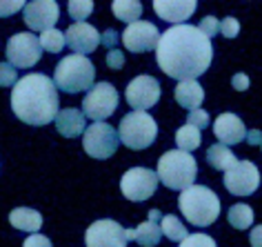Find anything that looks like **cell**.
I'll return each mask as SVG.
<instances>
[{
	"mask_svg": "<svg viewBox=\"0 0 262 247\" xmlns=\"http://www.w3.org/2000/svg\"><path fill=\"white\" fill-rule=\"evenodd\" d=\"M58 92L51 78L45 74H27L18 78L11 89V109L27 125L40 127L56 120L58 116Z\"/></svg>",
	"mask_w": 262,
	"mask_h": 247,
	"instance_id": "obj_2",
	"label": "cell"
},
{
	"mask_svg": "<svg viewBox=\"0 0 262 247\" xmlns=\"http://www.w3.org/2000/svg\"><path fill=\"white\" fill-rule=\"evenodd\" d=\"M18 83V74L9 63H0V87H11Z\"/></svg>",
	"mask_w": 262,
	"mask_h": 247,
	"instance_id": "obj_32",
	"label": "cell"
},
{
	"mask_svg": "<svg viewBox=\"0 0 262 247\" xmlns=\"http://www.w3.org/2000/svg\"><path fill=\"white\" fill-rule=\"evenodd\" d=\"M176 102L182 105L189 112H193V109H200L202 100H205V89L200 87V83L195 80H182L178 83V87H176Z\"/></svg>",
	"mask_w": 262,
	"mask_h": 247,
	"instance_id": "obj_20",
	"label": "cell"
},
{
	"mask_svg": "<svg viewBox=\"0 0 262 247\" xmlns=\"http://www.w3.org/2000/svg\"><path fill=\"white\" fill-rule=\"evenodd\" d=\"M178 205L182 216L195 227H207L220 216V198L207 185H191L182 190Z\"/></svg>",
	"mask_w": 262,
	"mask_h": 247,
	"instance_id": "obj_3",
	"label": "cell"
},
{
	"mask_svg": "<svg viewBox=\"0 0 262 247\" xmlns=\"http://www.w3.org/2000/svg\"><path fill=\"white\" fill-rule=\"evenodd\" d=\"M96 80V67L87 56H64L54 71V85L64 94H80L91 89Z\"/></svg>",
	"mask_w": 262,
	"mask_h": 247,
	"instance_id": "obj_5",
	"label": "cell"
},
{
	"mask_svg": "<svg viewBox=\"0 0 262 247\" xmlns=\"http://www.w3.org/2000/svg\"><path fill=\"white\" fill-rule=\"evenodd\" d=\"M124 236H127V240L134 238V230H124Z\"/></svg>",
	"mask_w": 262,
	"mask_h": 247,
	"instance_id": "obj_43",
	"label": "cell"
},
{
	"mask_svg": "<svg viewBox=\"0 0 262 247\" xmlns=\"http://www.w3.org/2000/svg\"><path fill=\"white\" fill-rule=\"evenodd\" d=\"M100 43H102V45H107L109 49H116V43H118V34H116L114 29H107V31H104V34L100 36Z\"/></svg>",
	"mask_w": 262,
	"mask_h": 247,
	"instance_id": "obj_39",
	"label": "cell"
},
{
	"mask_svg": "<svg viewBox=\"0 0 262 247\" xmlns=\"http://www.w3.org/2000/svg\"><path fill=\"white\" fill-rule=\"evenodd\" d=\"M156 190H158V176L154 170H147V167H131L120 178L122 196L127 200H134V203L151 198Z\"/></svg>",
	"mask_w": 262,
	"mask_h": 247,
	"instance_id": "obj_7",
	"label": "cell"
},
{
	"mask_svg": "<svg viewBox=\"0 0 262 247\" xmlns=\"http://www.w3.org/2000/svg\"><path fill=\"white\" fill-rule=\"evenodd\" d=\"M222 183L233 196H251L260 187V172L251 160H238L231 170L225 172Z\"/></svg>",
	"mask_w": 262,
	"mask_h": 247,
	"instance_id": "obj_11",
	"label": "cell"
},
{
	"mask_svg": "<svg viewBox=\"0 0 262 247\" xmlns=\"http://www.w3.org/2000/svg\"><path fill=\"white\" fill-rule=\"evenodd\" d=\"M213 134H215V138L220 140V145L229 147V145H235V142L245 140L247 127H245V122H242L235 114L227 112V114H220L218 118H215Z\"/></svg>",
	"mask_w": 262,
	"mask_h": 247,
	"instance_id": "obj_18",
	"label": "cell"
},
{
	"mask_svg": "<svg viewBox=\"0 0 262 247\" xmlns=\"http://www.w3.org/2000/svg\"><path fill=\"white\" fill-rule=\"evenodd\" d=\"M134 238L136 243L142 247H154L160 243L162 232H160V223H151V220H145L134 230Z\"/></svg>",
	"mask_w": 262,
	"mask_h": 247,
	"instance_id": "obj_24",
	"label": "cell"
},
{
	"mask_svg": "<svg viewBox=\"0 0 262 247\" xmlns=\"http://www.w3.org/2000/svg\"><path fill=\"white\" fill-rule=\"evenodd\" d=\"M118 145H120V138H118V132L107 122H94L91 127L84 129L82 136V147L91 158H109V156L116 154Z\"/></svg>",
	"mask_w": 262,
	"mask_h": 247,
	"instance_id": "obj_10",
	"label": "cell"
},
{
	"mask_svg": "<svg viewBox=\"0 0 262 247\" xmlns=\"http://www.w3.org/2000/svg\"><path fill=\"white\" fill-rule=\"evenodd\" d=\"M25 7L23 0H0V18L14 16L16 11H20Z\"/></svg>",
	"mask_w": 262,
	"mask_h": 247,
	"instance_id": "obj_35",
	"label": "cell"
},
{
	"mask_svg": "<svg viewBox=\"0 0 262 247\" xmlns=\"http://www.w3.org/2000/svg\"><path fill=\"white\" fill-rule=\"evenodd\" d=\"M124 98H127V105L134 107V112H147L160 100V83L147 74L136 76L127 85Z\"/></svg>",
	"mask_w": 262,
	"mask_h": 247,
	"instance_id": "obj_12",
	"label": "cell"
},
{
	"mask_svg": "<svg viewBox=\"0 0 262 247\" xmlns=\"http://www.w3.org/2000/svg\"><path fill=\"white\" fill-rule=\"evenodd\" d=\"M240 31V23L233 16H227L225 20H220V34L225 38H235Z\"/></svg>",
	"mask_w": 262,
	"mask_h": 247,
	"instance_id": "obj_33",
	"label": "cell"
},
{
	"mask_svg": "<svg viewBox=\"0 0 262 247\" xmlns=\"http://www.w3.org/2000/svg\"><path fill=\"white\" fill-rule=\"evenodd\" d=\"M249 243H251L253 247H262V225L251 230V234H249Z\"/></svg>",
	"mask_w": 262,
	"mask_h": 247,
	"instance_id": "obj_40",
	"label": "cell"
},
{
	"mask_svg": "<svg viewBox=\"0 0 262 247\" xmlns=\"http://www.w3.org/2000/svg\"><path fill=\"white\" fill-rule=\"evenodd\" d=\"M5 54H7V60L14 69H29L40 60L42 49L31 31H23V34H14L7 40Z\"/></svg>",
	"mask_w": 262,
	"mask_h": 247,
	"instance_id": "obj_9",
	"label": "cell"
},
{
	"mask_svg": "<svg viewBox=\"0 0 262 247\" xmlns=\"http://www.w3.org/2000/svg\"><path fill=\"white\" fill-rule=\"evenodd\" d=\"M118 107V89L111 83H98L82 100V114L96 122H104Z\"/></svg>",
	"mask_w": 262,
	"mask_h": 247,
	"instance_id": "obj_8",
	"label": "cell"
},
{
	"mask_svg": "<svg viewBox=\"0 0 262 247\" xmlns=\"http://www.w3.org/2000/svg\"><path fill=\"white\" fill-rule=\"evenodd\" d=\"M160 232L165 234L169 240H182L187 236V227L180 223L178 216H173V214H167V216H162L160 220Z\"/></svg>",
	"mask_w": 262,
	"mask_h": 247,
	"instance_id": "obj_27",
	"label": "cell"
},
{
	"mask_svg": "<svg viewBox=\"0 0 262 247\" xmlns=\"http://www.w3.org/2000/svg\"><path fill=\"white\" fill-rule=\"evenodd\" d=\"M231 85H233V89H238V92H245V89H249V76L247 74H235L231 78Z\"/></svg>",
	"mask_w": 262,
	"mask_h": 247,
	"instance_id": "obj_38",
	"label": "cell"
},
{
	"mask_svg": "<svg viewBox=\"0 0 262 247\" xmlns=\"http://www.w3.org/2000/svg\"><path fill=\"white\" fill-rule=\"evenodd\" d=\"M84 245L87 247H127L124 227L111 218L96 220V223H91L87 227Z\"/></svg>",
	"mask_w": 262,
	"mask_h": 247,
	"instance_id": "obj_13",
	"label": "cell"
},
{
	"mask_svg": "<svg viewBox=\"0 0 262 247\" xmlns=\"http://www.w3.org/2000/svg\"><path fill=\"white\" fill-rule=\"evenodd\" d=\"M198 29L209 38V40H211L215 34H220V20L215 16H207V18H202V20H200Z\"/></svg>",
	"mask_w": 262,
	"mask_h": 247,
	"instance_id": "obj_31",
	"label": "cell"
},
{
	"mask_svg": "<svg viewBox=\"0 0 262 247\" xmlns=\"http://www.w3.org/2000/svg\"><path fill=\"white\" fill-rule=\"evenodd\" d=\"M180 247H218L215 240L207 234H187L185 238L180 240Z\"/></svg>",
	"mask_w": 262,
	"mask_h": 247,
	"instance_id": "obj_30",
	"label": "cell"
},
{
	"mask_svg": "<svg viewBox=\"0 0 262 247\" xmlns=\"http://www.w3.org/2000/svg\"><path fill=\"white\" fill-rule=\"evenodd\" d=\"M107 65H109V69H122V65H124V54L120 49H109V54H107Z\"/></svg>",
	"mask_w": 262,
	"mask_h": 247,
	"instance_id": "obj_36",
	"label": "cell"
},
{
	"mask_svg": "<svg viewBox=\"0 0 262 247\" xmlns=\"http://www.w3.org/2000/svg\"><path fill=\"white\" fill-rule=\"evenodd\" d=\"M207 162L211 167H215V170H220V172H227V170H231V167L238 162V158H235V154L231 152L229 147L225 145H211L207 149Z\"/></svg>",
	"mask_w": 262,
	"mask_h": 247,
	"instance_id": "obj_22",
	"label": "cell"
},
{
	"mask_svg": "<svg viewBox=\"0 0 262 247\" xmlns=\"http://www.w3.org/2000/svg\"><path fill=\"white\" fill-rule=\"evenodd\" d=\"M56 129L58 134H62L64 138H76V136L84 134V114L80 109H74V107H67L62 112H58L56 116Z\"/></svg>",
	"mask_w": 262,
	"mask_h": 247,
	"instance_id": "obj_19",
	"label": "cell"
},
{
	"mask_svg": "<svg viewBox=\"0 0 262 247\" xmlns=\"http://www.w3.org/2000/svg\"><path fill=\"white\" fill-rule=\"evenodd\" d=\"M64 43H67L69 49H74L78 56H87L100 45V34H98L96 27L89 23H74L67 29V34H64Z\"/></svg>",
	"mask_w": 262,
	"mask_h": 247,
	"instance_id": "obj_16",
	"label": "cell"
},
{
	"mask_svg": "<svg viewBox=\"0 0 262 247\" xmlns=\"http://www.w3.org/2000/svg\"><path fill=\"white\" fill-rule=\"evenodd\" d=\"M158 136V125L147 112H129L122 116L118 127V138L129 149H147Z\"/></svg>",
	"mask_w": 262,
	"mask_h": 247,
	"instance_id": "obj_6",
	"label": "cell"
},
{
	"mask_svg": "<svg viewBox=\"0 0 262 247\" xmlns=\"http://www.w3.org/2000/svg\"><path fill=\"white\" fill-rule=\"evenodd\" d=\"M111 9H114V16L118 20H124L127 25L138 23L142 16V3H138V0H116Z\"/></svg>",
	"mask_w": 262,
	"mask_h": 247,
	"instance_id": "obj_23",
	"label": "cell"
},
{
	"mask_svg": "<svg viewBox=\"0 0 262 247\" xmlns=\"http://www.w3.org/2000/svg\"><path fill=\"white\" fill-rule=\"evenodd\" d=\"M23 18H25V25L31 29V31H47V29H54V25L58 23L60 18V7L54 0H34V3H27L23 7Z\"/></svg>",
	"mask_w": 262,
	"mask_h": 247,
	"instance_id": "obj_15",
	"label": "cell"
},
{
	"mask_svg": "<svg viewBox=\"0 0 262 247\" xmlns=\"http://www.w3.org/2000/svg\"><path fill=\"white\" fill-rule=\"evenodd\" d=\"M156 176L169 190H187L198 176V162L191 154L171 149V152H165L160 156Z\"/></svg>",
	"mask_w": 262,
	"mask_h": 247,
	"instance_id": "obj_4",
	"label": "cell"
},
{
	"mask_svg": "<svg viewBox=\"0 0 262 247\" xmlns=\"http://www.w3.org/2000/svg\"><path fill=\"white\" fill-rule=\"evenodd\" d=\"M189 122L187 125H191V127H195V129H202V127H207L209 125V114L205 112V109H193V112H189V118H187Z\"/></svg>",
	"mask_w": 262,
	"mask_h": 247,
	"instance_id": "obj_34",
	"label": "cell"
},
{
	"mask_svg": "<svg viewBox=\"0 0 262 247\" xmlns=\"http://www.w3.org/2000/svg\"><path fill=\"white\" fill-rule=\"evenodd\" d=\"M158 40H160V29L149 20L131 23L122 31V45L134 54H145V51L156 49Z\"/></svg>",
	"mask_w": 262,
	"mask_h": 247,
	"instance_id": "obj_14",
	"label": "cell"
},
{
	"mask_svg": "<svg viewBox=\"0 0 262 247\" xmlns=\"http://www.w3.org/2000/svg\"><path fill=\"white\" fill-rule=\"evenodd\" d=\"M94 11V3L91 0H71L69 3V16L76 23H84Z\"/></svg>",
	"mask_w": 262,
	"mask_h": 247,
	"instance_id": "obj_29",
	"label": "cell"
},
{
	"mask_svg": "<svg viewBox=\"0 0 262 247\" xmlns=\"http://www.w3.org/2000/svg\"><path fill=\"white\" fill-rule=\"evenodd\" d=\"M247 142L249 145H262V134L258 132V129H251V132H247Z\"/></svg>",
	"mask_w": 262,
	"mask_h": 247,
	"instance_id": "obj_41",
	"label": "cell"
},
{
	"mask_svg": "<svg viewBox=\"0 0 262 247\" xmlns=\"http://www.w3.org/2000/svg\"><path fill=\"white\" fill-rule=\"evenodd\" d=\"M195 7H198L195 0H154V11L158 18L171 23V27L185 25V20L193 16Z\"/></svg>",
	"mask_w": 262,
	"mask_h": 247,
	"instance_id": "obj_17",
	"label": "cell"
},
{
	"mask_svg": "<svg viewBox=\"0 0 262 247\" xmlns=\"http://www.w3.org/2000/svg\"><path fill=\"white\" fill-rule=\"evenodd\" d=\"M38 43H40V49H47L49 54H58L64 47V34L58 29H47L40 34Z\"/></svg>",
	"mask_w": 262,
	"mask_h": 247,
	"instance_id": "obj_28",
	"label": "cell"
},
{
	"mask_svg": "<svg viewBox=\"0 0 262 247\" xmlns=\"http://www.w3.org/2000/svg\"><path fill=\"white\" fill-rule=\"evenodd\" d=\"M9 223H11V227H16V230L38 234V230L42 227V216H40V212L29 210V207H16V210H11V214H9Z\"/></svg>",
	"mask_w": 262,
	"mask_h": 247,
	"instance_id": "obj_21",
	"label": "cell"
},
{
	"mask_svg": "<svg viewBox=\"0 0 262 247\" xmlns=\"http://www.w3.org/2000/svg\"><path fill=\"white\" fill-rule=\"evenodd\" d=\"M158 67L176 80H195L213 60V45L193 25H176L160 34L156 47Z\"/></svg>",
	"mask_w": 262,
	"mask_h": 247,
	"instance_id": "obj_1",
	"label": "cell"
},
{
	"mask_svg": "<svg viewBox=\"0 0 262 247\" xmlns=\"http://www.w3.org/2000/svg\"><path fill=\"white\" fill-rule=\"evenodd\" d=\"M23 247H54V245H51V240L47 236H42V234H31L23 243Z\"/></svg>",
	"mask_w": 262,
	"mask_h": 247,
	"instance_id": "obj_37",
	"label": "cell"
},
{
	"mask_svg": "<svg viewBox=\"0 0 262 247\" xmlns=\"http://www.w3.org/2000/svg\"><path fill=\"white\" fill-rule=\"evenodd\" d=\"M149 220H151V223H160L162 220L160 210H149Z\"/></svg>",
	"mask_w": 262,
	"mask_h": 247,
	"instance_id": "obj_42",
	"label": "cell"
},
{
	"mask_svg": "<svg viewBox=\"0 0 262 247\" xmlns=\"http://www.w3.org/2000/svg\"><path fill=\"white\" fill-rule=\"evenodd\" d=\"M229 223H231V227H235V230H247V227L253 225V210L249 205H231L229 207V214H227Z\"/></svg>",
	"mask_w": 262,
	"mask_h": 247,
	"instance_id": "obj_26",
	"label": "cell"
},
{
	"mask_svg": "<svg viewBox=\"0 0 262 247\" xmlns=\"http://www.w3.org/2000/svg\"><path fill=\"white\" fill-rule=\"evenodd\" d=\"M176 142H178L180 152L191 154L193 149L200 147V129H195L191 125H182L178 132H176Z\"/></svg>",
	"mask_w": 262,
	"mask_h": 247,
	"instance_id": "obj_25",
	"label": "cell"
}]
</instances>
